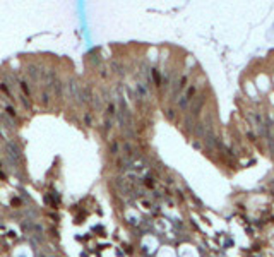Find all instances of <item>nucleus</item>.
<instances>
[{
	"label": "nucleus",
	"mask_w": 274,
	"mask_h": 257,
	"mask_svg": "<svg viewBox=\"0 0 274 257\" xmlns=\"http://www.w3.org/2000/svg\"><path fill=\"white\" fill-rule=\"evenodd\" d=\"M7 147H9V151H11V156H14V158H17V159H19V158H21V153H19V149H17V146H14V144H12V142H11V144H9V146H7Z\"/></svg>",
	"instance_id": "f03ea898"
},
{
	"label": "nucleus",
	"mask_w": 274,
	"mask_h": 257,
	"mask_svg": "<svg viewBox=\"0 0 274 257\" xmlns=\"http://www.w3.org/2000/svg\"><path fill=\"white\" fill-rule=\"evenodd\" d=\"M137 94H139V98H142V99H148L149 98V89L146 88V84L144 82H137Z\"/></svg>",
	"instance_id": "f257e3e1"
}]
</instances>
